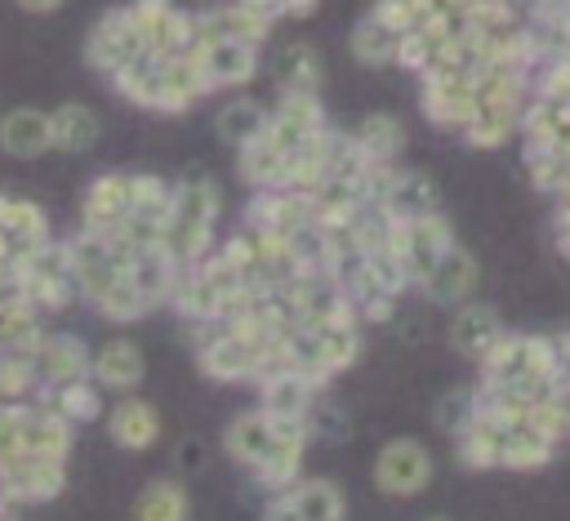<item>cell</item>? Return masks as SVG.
<instances>
[{"instance_id":"6da1fadb","label":"cell","mask_w":570,"mask_h":521,"mask_svg":"<svg viewBox=\"0 0 570 521\" xmlns=\"http://www.w3.org/2000/svg\"><path fill=\"white\" fill-rule=\"evenodd\" d=\"M218 209H223V196H218V187H214L209 178H196V174H191V178L174 183L160 245L174 254L178 267H191V263H200V258L209 254Z\"/></svg>"},{"instance_id":"7a4b0ae2","label":"cell","mask_w":570,"mask_h":521,"mask_svg":"<svg viewBox=\"0 0 570 521\" xmlns=\"http://www.w3.org/2000/svg\"><path fill=\"white\" fill-rule=\"evenodd\" d=\"M13 272L22 276V294H27V303H31L36 312H62V307H71L76 294H80L62 240H49L45 249H36V254H31L22 267H13Z\"/></svg>"},{"instance_id":"3957f363","label":"cell","mask_w":570,"mask_h":521,"mask_svg":"<svg viewBox=\"0 0 570 521\" xmlns=\"http://www.w3.org/2000/svg\"><path fill=\"white\" fill-rule=\"evenodd\" d=\"M138 53H147V45H142V36H138V27H134V18H129L125 4L120 9H107L89 27V36H85V62L94 71H102V76H111L116 67H125Z\"/></svg>"},{"instance_id":"277c9868","label":"cell","mask_w":570,"mask_h":521,"mask_svg":"<svg viewBox=\"0 0 570 521\" xmlns=\"http://www.w3.org/2000/svg\"><path fill=\"white\" fill-rule=\"evenodd\" d=\"M71 445H76V423H67L53 405L22 401V414H18V454H31V459H62V463H67Z\"/></svg>"},{"instance_id":"5b68a950","label":"cell","mask_w":570,"mask_h":521,"mask_svg":"<svg viewBox=\"0 0 570 521\" xmlns=\"http://www.w3.org/2000/svg\"><path fill=\"white\" fill-rule=\"evenodd\" d=\"M67 485V463L62 459H31L18 454L4 463L0 472V494L18 508V503H45Z\"/></svg>"},{"instance_id":"8992f818","label":"cell","mask_w":570,"mask_h":521,"mask_svg":"<svg viewBox=\"0 0 570 521\" xmlns=\"http://www.w3.org/2000/svg\"><path fill=\"white\" fill-rule=\"evenodd\" d=\"M191 58L209 89L245 85L258 71V45H249V40H196Z\"/></svg>"},{"instance_id":"52a82bcc","label":"cell","mask_w":570,"mask_h":521,"mask_svg":"<svg viewBox=\"0 0 570 521\" xmlns=\"http://www.w3.org/2000/svg\"><path fill=\"white\" fill-rule=\"evenodd\" d=\"M276 18L245 4V0H232V4H218V9H200L196 13V40H249V45H263L272 36Z\"/></svg>"},{"instance_id":"ba28073f","label":"cell","mask_w":570,"mask_h":521,"mask_svg":"<svg viewBox=\"0 0 570 521\" xmlns=\"http://www.w3.org/2000/svg\"><path fill=\"white\" fill-rule=\"evenodd\" d=\"M0 232L9 236V254H13L9 267H22L36 249H45L53 240L49 214L36 200H22V196H0Z\"/></svg>"},{"instance_id":"9c48e42d","label":"cell","mask_w":570,"mask_h":521,"mask_svg":"<svg viewBox=\"0 0 570 521\" xmlns=\"http://www.w3.org/2000/svg\"><path fill=\"white\" fill-rule=\"evenodd\" d=\"M428 476H432V459H428V450L419 441H392V445L379 450V463H374L379 490H387V494H414V490L428 485Z\"/></svg>"},{"instance_id":"30bf717a","label":"cell","mask_w":570,"mask_h":521,"mask_svg":"<svg viewBox=\"0 0 570 521\" xmlns=\"http://www.w3.org/2000/svg\"><path fill=\"white\" fill-rule=\"evenodd\" d=\"M125 214H129V174H120V169L98 174V178L85 187V200H80V227L107 236V232L120 227Z\"/></svg>"},{"instance_id":"8fae6325","label":"cell","mask_w":570,"mask_h":521,"mask_svg":"<svg viewBox=\"0 0 570 521\" xmlns=\"http://www.w3.org/2000/svg\"><path fill=\"white\" fill-rule=\"evenodd\" d=\"M476 281H481L476 258H472L463 245H445L419 285L432 294V303H463V298L476 289Z\"/></svg>"},{"instance_id":"7c38bea8","label":"cell","mask_w":570,"mask_h":521,"mask_svg":"<svg viewBox=\"0 0 570 521\" xmlns=\"http://www.w3.org/2000/svg\"><path fill=\"white\" fill-rule=\"evenodd\" d=\"M31 361H36V374H40L45 387H58L67 379L89 374V347L76 334H49L45 330L40 343H36V352H31Z\"/></svg>"},{"instance_id":"4fadbf2b","label":"cell","mask_w":570,"mask_h":521,"mask_svg":"<svg viewBox=\"0 0 570 521\" xmlns=\"http://www.w3.org/2000/svg\"><path fill=\"white\" fill-rule=\"evenodd\" d=\"M0 151H9L18 160H36V156L53 151L49 111L45 107H9V111H0Z\"/></svg>"},{"instance_id":"5bb4252c","label":"cell","mask_w":570,"mask_h":521,"mask_svg":"<svg viewBox=\"0 0 570 521\" xmlns=\"http://www.w3.org/2000/svg\"><path fill=\"white\" fill-rule=\"evenodd\" d=\"M178 272H183V267L174 263V254H169L165 245L134 249V254H129V263H125V276L134 281V289H138V298H142L147 307L169 303V289H174Z\"/></svg>"},{"instance_id":"9a60e30c","label":"cell","mask_w":570,"mask_h":521,"mask_svg":"<svg viewBox=\"0 0 570 521\" xmlns=\"http://www.w3.org/2000/svg\"><path fill=\"white\" fill-rule=\"evenodd\" d=\"M147 365H142V352L129 343V338H111L102 343L94 356H89V379L102 387V392H134L142 383Z\"/></svg>"},{"instance_id":"2e32d148","label":"cell","mask_w":570,"mask_h":521,"mask_svg":"<svg viewBox=\"0 0 570 521\" xmlns=\"http://www.w3.org/2000/svg\"><path fill=\"white\" fill-rule=\"evenodd\" d=\"M102 125H98V111L89 102H62L49 111V142L53 151H67V156H80L98 142Z\"/></svg>"},{"instance_id":"e0dca14e","label":"cell","mask_w":570,"mask_h":521,"mask_svg":"<svg viewBox=\"0 0 570 521\" xmlns=\"http://www.w3.org/2000/svg\"><path fill=\"white\" fill-rule=\"evenodd\" d=\"M107 432H111V441H116L120 450H147V445H156V436H160V414H156L142 396H125V401L111 405Z\"/></svg>"},{"instance_id":"ac0fdd59","label":"cell","mask_w":570,"mask_h":521,"mask_svg":"<svg viewBox=\"0 0 570 521\" xmlns=\"http://www.w3.org/2000/svg\"><path fill=\"white\" fill-rule=\"evenodd\" d=\"M499 334H503L499 312H494V307H485V303H463V307H459V316H454V325H450L454 347H459V352H468V356H485V352L499 343Z\"/></svg>"},{"instance_id":"d6986e66","label":"cell","mask_w":570,"mask_h":521,"mask_svg":"<svg viewBox=\"0 0 570 521\" xmlns=\"http://www.w3.org/2000/svg\"><path fill=\"white\" fill-rule=\"evenodd\" d=\"M285 165H289V156H285L267 134H258L254 142H245V147H240V160H236L240 178H245L249 187H258V191L285 187Z\"/></svg>"},{"instance_id":"ffe728a7","label":"cell","mask_w":570,"mask_h":521,"mask_svg":"<svg viewBox=\"0 0 570 521\" xmlns=\"http://www.w3.org/2000/svg\"><path fill=\"white\" fill-rule=\"evenodd\" d=\"M347 138L365 160H396V151L405 147V125L387 111H370L356 125V134H347Z\"/></svg>"},{"instance_id":"44dd1931","label":"cell","mask_w":570,"mask_h":521,"mask_svg":"<svg viewBox=\"0 0 570 521\" xmlns=\"http://www.w3.org/2000/svg\"><path fill=\"white\" fill-rule=\"evenodd\" d=\"M45 392H49V405H53L67 423H94V419L102 414V387H98L89 374L67 379V383L45 387Z\"/></svg>"},{"instance_id":"7402d4cb","label":"cell","mask_w":570,"mask_h":521,"mask_svg":"<svg viewBox=\"0 0 570 521\" xmlns=\"http://www.w3.org/2000/svg\"><path fill=\"white\" fill-rule=\"evenodd\" d=\"M276 80H281V89H321L325 62L307 40H294L276 53Z\"/></svg>"},{"instance_id":"603a6c76","label":"cell","mask_w":570,"mask_h":521,"mask_svg":"<svg viewBox=\"0 0 570 521\" xmlns=\"http://www.w3.org/2000/svg\"><path fill=\"white\" fill-rule=\"evenodd\" d=\"M214 125H218V138H223V142L245 147V142H254V138L267 129V107L254 102V98H236V102H227V107L218 111Z\"/></svg>"},{"instance_id":"cb8c5ba5","label":"cell","mask_w":570,"mask_h":521,"mask_svg":"<svg viewBox=\"0 0 570 521\" xmlns=\"http://www.w3.org/2000/svg\"><path fill=\"white\" fill-rule=\"evenodd\" d=\"M134 521H187V490L178 481H151L134 499Z\"/></svg>"},{"instance_id":"d4e9b609","label":"cell","mask_w":570,"mask_h":521,"mask_svg":"<svg viewBox=\"0 0 570 521\" xmlns=\"http://www.w3.org/2000/svg\"><path fill=\"white\" fill-rule=\"evenodd\" d=\"M347 49H352V58L365 62V67H387V62L396 58V31H387L383 22H374V18L365 13V18L352 27Z\"/></svg>"},{"instance_id":"484cf974","label":"cell","mask_w":570,"mask_h":521,"mask_svg":"<svg viewBox=\"0 0 570 521\" xmlns=\"http://www.w3.org/2000/svg\"><path fill=\"white\" fill-rule=\"evenodd\" d=\"M272 445V414H240L232 427H227V454L240 459V463H258Z\"/></svg>"},{"instance_id":"4316f807","label":"cell","mask_w":570,"mask_h":521,"mask_svg":"<svg viewBox=\"0 0 570 521\" xmlns=\"http://www.w3.org/2000/svg\"><path fill=\"white\" fill-rule=\"evenodd\" d=\"M45 325H40V312L31 303H18L9 312H0V352H18V356H31L36 343H40Z\"/></svg>"},{"instance_id":"83f0119b","label":"cell","mask_w":570,"mask_h":521,"mask_svg":"<svg viewBox=\"0 0 570 521\" xmlns=\"http://www.w3.org/2000/svg\"><path fill=\"white\" fill-rule=\"evenodd\" d=\"M89 307H94L98 316H107V321H134V316L147 312V303L138 298V289H134V281H129L125 272L111 276L98 294H89Z\"/></svg>"},{"instance_id":"f1b7e54d","label":"cell","mask_w":570,"mask_h":521,"mask_svg":"<svg viewBox=\"0 0 570 521\" xmlns=\"http://www.w3.org/2000/svg\"><path fill=\"white\" fill-rule=\"evenodd\" d=\"M40 374H36V361L31 356H18V352H0V401L4 405H18V401H36L40 392Z\"/></svg>"},{"instance_id":"f546056e","label":"cell","mask_w":570,"mask_h":521,"mask_svg":"<svg viewBox=\"0 0 570 521\" xmlns=\"http://www.w3.org/2000/svg\"><path fill=\"white\" fill-rule=\"evenodd\" d=\"M169 196H174V183H165L160 174H129V214L165 223Z\"/></svg>"},{"instance_id":"4dcf8cb0","label":"cell","mask_w":570,"mask_h":521,"mask_svg":"<svg viewBox=\"0 0 570 521\" xmlns=\"http://www.w3.org/2000/svg\"><path fill=\"white\" fill-rule=\"evenodd\" d=\"M512 129H517V107H490V102H481L476 116H472L459 134H463L472 147H499Z\"/></svg>"},{"instance_id":"1f68e13d","label":"cell","mask_w":570,"mask_h":521,"mask_svg":"<svg viewBox=\"0 0 570 521\" xmlns=\"http://www.w3.org/2000/svg\"><path fill=\"white\" fill-rule=\"evenodd\" d=\"M548 436H539L534 427H503L499 432V463L508 468H534L548 459Z\"/></svg>"},{"instance_id":"d6a6232c","label":"cell","mask_w":570,"mask_h":521,"mask_svg":"<svg viewBox=\"0 0 570 521\" xmlns=\"http://www.w3.org/2000/svg\"><path fill=\"white\" fill-rule=\"evenodd\" d=\"M276 120L312 134L325 125V107L316 98V89H281V102H276Z\"/></svg>"},{"instance_id":"836d02e7","label":"cell","mask_w":570,"mask_h":521,"mask_svg":"<svg viewBox=\"0 0 570 521\" xmlns=\"http://www.w3.org/2000/svg\"><path fill=\"white\" fill-rule=\"evenodd\" d=\"M289 508L298 512V521H338L343 499H338V490H334L330 481H307V485L289 499Z\"/></svg>"},{"instance_id":"e575fe53","label":"cell","mask_w":570,"mask_h":521,"mask_svg":"<svg viewBox=\"0 0 570 521\" xmlns=\"http://www.w3.org/2000/svg\"><path fill=\"white\" fill-rule=\"evenodd\" d=\"M459 459L472 463V468L499 463V432H490V427H472V432H463V441H459Z\"/></svg>"},{"instance_id":"d590c367","label":"cell","mask_w":570,"mask_h":521,"mask_svg":"<svg viewBox=\"0 0 570 521\" xmlns=\"http://www.w3.org/2000/svg\"><path fill=\"white\" fill-rule=\"evenodd\" d=\"M125 9H129V18H134V27H138V36H142V45L151 49V40H156V31H160V22L169 18V9H174V0H129Z\"/></svg>"},{"instance_id":"8d00e7d4","label":"cell","mask_w":570,"mask_h":521,"mask_svg":"<svg viewBox=\"0 0 570 521\" xmlns=\"http://www.w3.org/2000/svg\"><path fill=\"white\" fill-rule=\"evenodd\" d=\"M534 94L548 98V102H566V98H570V53H557V58L539 71Z\"/></svg>"},{"instance_id":"74e56055","label":"cell","mask_w":570,"mask_h":521,"mask_svg":"<svg viewBox=\"0 0 570 521\" xmlns=\"http://www.w3.org/2000/svg\"><path fill=\"white\" fill-rule=\"evenodd\" d=\"M370 18L383 22V27L396 31V36L414 27V9H410V0H374V4H370Z\"/></svg>"},{"instance_id":"f35d334b","label":"cell","mask_w":570,"mask_h":521,"mask_svg":"<svg viewBox=\"0 0 570 521\" xmlns=\"http://www.w3.org/2000/svg\"><path fill=\"white\" fill-rule=\"evenodd\" d=\"M428 53H432V45L410 27V31L396 36V58H392V62H401V67H410V71H423V67H428Z\"/></svg>"},{"instance_id":"ab89813d","label":"cell","mask_w":570,"mask_h":521,"mask_svg":"<svg viewBox=\"0 0 570 521\" xmlns=\"http://www.w3.org/2000/svg\"><path fill=\"white\" fill-rule=\"evenodd\" d=\"M312 4H316V0H276V13H289V18H303V13H312Z\"/></svg>"},{"instance_id":"60d3db41","label":"cell","mask_w":570,"mask_h":521,"mask_svg":"<svg viewBox=\"0 0 570 521\" xmlns=\"http://www.w3.org/2000/svg\"><path fill=\"white\" fill-rule=\"evenodd\" d=\"M62 0H18V9H27V13H53Z\"/></svg>"},{"instance_id":"b9f144b4","label":"cell","mask_w":570,"mask_h":521,"mask_svg":"<svg viewBox=\"0 0 570 521\" xmlns=\"http://www.w3.org/2000/svg\"><path fill=\"white\" fill-rule=\"evenodd\" d=\"M263 521H298V512L289 508V503H276V508H267V517Z\"/></svg>"},{"instance_id":"7bdbcfd3","label":"cell","mask_w":570,"mask_h":521,"mask_svg":"<svg viewBox=\"0 0 570 521\" xmlns=\"http://www.w3.org/2000/svg\"><path fill=\"white\" fill-rule=\"evenodd\" d=\"M557 410H561V423L570 427V392H561V396H557Z\"/></svg>"},{"instance_id":"ee69618b","label":"cell","mask_w":570,"mask_h":521,"mask_svg":"<svg viewBox=\"0 0 570 521\" xmlns=\"http://www.w3.org/2000/svg\"><path fill=\"white\" fill-rule=\"evenodd\" d=\"M432 521H441V517H432Z\"/></svg>"},{"instance_id":"f6af8a7d","label":"cell","mask_w":570,"mask_h":521,"mask_svg":"<svg viewBox=\"0 0 570 521\" xmlns=\"http://www.w3.org/2000/svg\"><path fill=\"white\" fill-rule=\"evenodd\" d=\"M0 405H4V401H0Z\"/></svg>"}]
</instances>
